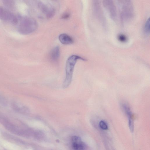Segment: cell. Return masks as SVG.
Segmentation results:
<instances>
[{"mask_svg": "<svg viewBox=\"0 0 150 150\" xmlns=\"http://www.w3.org/2000/svg\"><path fill=\"white\" fill-rule=\"evenodd\" d=\"M14 25L18 32L24 35L33 33L38 26L36 21L33 18L19 15H17L16 20Z\"/></svg>", "mask_w": 150, "mask_h": 150, "instance_id": "cell-1", "label": "cell"}, {"mask_svg": "<svg viewBox=\"0 0 150 150\" xmlns=\"http://www.w3.org/2000/svg\"><path fill=\"white\" fill-rule=\"evenodd\" d=\"M79 59L86 60L85 59L75 55L70 56L67 59L65 65V77L62 85L63 88H67L70 84L72 80L75 66Z\"/></svg>", "mask_w": 150, "mask_h": 150, "instance_id": "cell-2", "label": "cell"}, {"mask_svg": "<svg viewBox=\"0 0 150 150\" xmlns=\"http://www.w3.org/2000/svg\"><path fill=\"white\" fill-rule=\"evenodd\" d=\"M120 6L121 17L123 20L130 19L133 15V9L132 3L129 1H122Z\"/></svg>", "mask_w": 150, "mask_h": 150, "instance_id": "cell-3", "label": "cell"}, {"mask_svg": "<svg viewBox=\"0 0 150 150\" xmlns=\"http://www.w3.org/2000/svg\"><path fill=\"white\" fill-rule=\"evenodd\" d=\"M17 15L14 14L7 9L0 6V19L14 24L16 21Z\"/></svg>", "mask_w": 150, "mask_h": 150, "instance_id": "cell-4", "label": "cell"}, {"mask_svg": "<svg viewBox=\"0 0 150 150\" xmlns=\"http://www.w3.org/2000/svg\"><path fill=\"white\" fill-rule=\"evenodd\" d=\"M38 5L40 9L45 14L47 18H51L54 15L55 9L50 4L41 2L38 3Z\"/></svg>", "mask_w": 150, "mask_h": 150, "instance_id": "cell-5", "label": "cell"}, {"mask_svg": "<svg viewBox=\"0 0 150 150\" xmlns=\"http://www.w3.org/2000/svg\"><path fill=\"white\" fill-rule=\"evenodd\" d=\"M71 140L72 147L74 150H84L86 145L79 137L74 136L72 137Z\"/></svg>", "mask_w": 150, "mask_h": 150, "instance_id": "cell-6", "label": "cell"}, {"mask_svg": "<svg viewBox=\"0 0 150 150\" xmlns=\"http://www.w3.org/2000/svg\"><path fill=\"white\" fill-rule=\"evenodd\" d=\"M111 1H105L104 4L112 18H115L116 16V9L113 3Z\"/></svg>", "mask_w": 150, "mask_h": 150, "instance_id": "cell-7", "label": "cell"}, {"mask_svg": "<svg viewBox=\"0 0 150 150\" xmlns=\"http://www.w3.org/2000/svg\"><path fill=\"white\" fill-rule=\"evenodd\" d=\"M59 39L60 42L64 45H70L74 42L73 40L70 36L65 33H62L60 35Z\"/></svg>", "mask_w": 150, "mask_h": 150, "instance_id": "cell-8", "label": "cell"}, {"mask_svg": "<svg viewBox=\"0 0 150 150\" xmlns=\"http://www.w3.org/2000/svg\"><path fill=\"white\" fill-rule=\"evenodd\" d=\"M60 55L59 48L56 46L53 48L50 53V57L51 59L54 61H57Z\"/></svg>", "mask_w": 150, "mask_h": 150, "instance_id": "cell-9", "label": "cell"}, {"mask_svg": "<svg viewBox=\"0 0 150 150\" xmlns=\"http://www.w3.org/2000/svg\"><path fill=\"white\" fill-rule=\"evenodd\" d=\"M150 20L149 18L146 21L144 26V30L145 33L149 34L150 32Z\"/></svg>", "mask_w": 150, "mask_h": 150, "instance_id": "cell-10", "label": "cell"}, {"mask_svg": "<svg viewBox=\"0 0 150 150\" xmlns=\"http://www.w3.org/2000/svg\"><path fill=\"white\" fill-rule=\"evenodd\" d=\"M100 128L103 130H107L108 129V126L106 122L103 120L100 121L99 123Z\"/></svg>", "mask_w": 150, "mask_h": 150, "instance_id": "cell-11", "label": "cell"}, {"mask_svg": "<svg viewBox=\"0 0 150 150\" xmlns=\"http://www.w3.org/2000/svg\"><path fill=\"white\" fill-rule=\"evenodd\" d=\"M118 40L121 42H125L126 41L127 37L124 35L121 34L118 37Z\"/></svg>", "mask_w": 150, "mask_h": 150, "instance_id": "cell-12", "label": "cell"}, {"mask_svg": "<svg viewBox=\"0 0 150 150\" xmlns=\"http://www.w3.org/2000/svg\"><path fill=\"white\" fill-rule=\"evenodd\" d=\"M4 3L5 5L9 6H12L13 4V2L11 1H4Z\"/></svg>", "mask_w": 150, "mask_h": 150, "instance_id": "cell-13", "label": "cell"}, {"mask_svg": "<svg viewBox=\"0 0 150 150\" xmlns=\"http://www.w3.org/2000/svg\"><path fill=\"white\" fill-rule=\"evenodd\" d=\"M69 16V14L68 13H65L61 16L62 18L66 19L68 18Z\"/></svg>", "mask_w": 150, "mask_h": 150, "instance_id": "cell-14", "label": "cell"}]
</instances>
